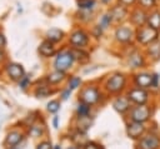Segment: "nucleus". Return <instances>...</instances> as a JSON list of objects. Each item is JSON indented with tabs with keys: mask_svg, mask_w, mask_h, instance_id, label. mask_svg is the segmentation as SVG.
Returning <instances> with one entry per match:
<instances>
[{
	"mask_svg": "<svg viewBox=\"0 0 160 149\" xmlns=\"http://www.w3.org/2000/svg\"><path fill=\"white\" fill-rule=\"evenodd\" d=\"M66 149H79V145H76V144H71V145H69Z\"/></svg>",
	"mask_w": 160,
	"mask_h": 149,
	"instance_id": "a18cd8bd",
	"label": "nucleus"
},
{
	"mask_svg": "<svg viewBox=\"0 0 160 149\" xmlns=\"http://www.w3.org/2000/svg\"><path fill=\"white\" fill-rule=\"evenodd\" d=\"M24 133L21 130H18V129H14V130H10L6 136H5V145L8 148H14V146H18L21 140L24 139Z\"/></svg>",
	"mask_w": 160,
	"mask_h": 149,
	"instance_id": "aec40b11",
	"label": "nucleus"
},
{
	"mask_svg": "<svg viewBox=\"0 0 160 149\" xmlns=\"http://www.w3.org/2000/svg\"><path fill=\"white\" fill-rule=\"evenodd\" d=\"M90 41H91L90 31L86 30L84 26H75L68 36V45L70 48L88 49Z\"/></svg>",
	"mask_w": 160,
	"mask_h": 149,
	"instance_id": "f03ea898",
	"label": "nucleus"
},
{
	"mask_svg": "<svg viewBox=\"0 0 160 149\" xmlns=\"http://www.w3.org/2000/svg\"><path fill=\"white\" fill-rule=\"evenodd\" d=\"M8 60V54L5 49H0V64H5Z\"/></svg>",
	"mask_w": 160,
	"mask_h": 149,
	"instance_id": "a19ab883",
	"label": "nucleus"
},
{
	"mask_svg": "<svg viewBox=\"0 0 160 149\" xmlns=\"http://www.w3.org/2000/svg\"><path fill=\"white\" fill-rule=\"evenodd\" d=\"M112 39L115 43L121 44V45L135 43V28L126 23L115 25Z\"/></svg>",
	"mask_w": 160,
	"mask_h": 149,
	"instance_id": "39448f33",
	"label": "nucleus"
},
{
	"mask_svg": "<svg viewBox=\"0 0 160 149\" xmlns=\"http://www.w3.org/2000/svg\"><path fill=\"white\" fill-rule=\"evenodd\" d=\"M108 11L110 13L111 18H112V23L114 25H119V24H124L129 20V11L130 9L119 4V3H114L112 5H110V8L108 9Z\"/></svg>",
	"mask_w": 160,
	"mask_h": 149,
	"instance_id": "9d476101",
	"label": "nucleus"
},
{
	"mask_svg": "<svg viewBox=\"0 0 160 149\" xmlns=\"http://www.w3.org/2000/svg\"><path fill=\"white\" fill-rule=\"evenodd\" d=\"M111 105H112L114 110L118 111V113L121 114V115H126L128 111L130 110V108L132 106L131 101L128 99V96H126L125 94H119V95H116V96L112 99Z\"/></svg>",
	"mask_w": 160,
	"mask_h": 149,
	"instance_id": "2eb2a0df",
	"label": "nucleus"
},
{
	"mask_svg": "<svg viewBox=\"0 0 160 149\" xmlns=\"http://www.w3.org/2000/svg\"><path fill=\"white\" fill-rule=\"evenodd\" d=\"M18 85L21 90H28L30 86H31V76L29 74H25L19 81H18Z\"/></svg>",
	"mask_w": 160,
	"mask_h": 149,
	"instance_id": "f704fd0d",
	"label": "nucleus"
},
{
	"mask_svg": "<svg viewBox=\"0 0 160 149\" xmlns=\"http://www.w3.org/2000/svg\"><path fill=\"white\" fill-rule=\"evenodd\" d=\"M154 111L152 106L149 104H140V105H132L130 110L128 111L126 116L128 120L132 121H140V123H146L151 119Z\"/></svg>",
	"mask_w": 160,
	"mask_h": 149,
	"instance_id": "0eeeda50",
	"label": "nucleus"
},
{
	"mask_svg": "<svg viewBox=\"0 0 160 149\" xmlns=\"http://www.w3.org/2000/svg\"><path fill=\"white\" fill-rule=\"evenodd\" d=\"M65 38H66L65 31L61 30V29H58V28H51V29L46 30V33L44 34V39H48V40H50L51 43H54L56 45L62 43Z\"/></svg>",
	"mask_w": 160,
	"mask_h": 149,
	"instance_id": "412c9836",
	"label": "nucleus"
},
{
	"mask_svg": "<svg viewBox=\"0 0 160 149\" xmlns=\"http://www.w3.org/2000/svg\"><path fill=\"white\" fill-rule=\"evenodd\" d=\"M99 0H76V6L78 10H84V11H94L98 6Z\"/></svg>",
	"mask_w": 160,
	"mask_h": 149,
	"instance_id": "bb28decb",
	"label": "nucleus"
},
{
	"mask_svg": "<svg viewBox=\"0 0 160 149\" xmlns=\"http://www.w3.org/2000/svg\"><path fill=\"white\" fill-rule=\"evenodd\" d=\"M74 64H75V60H74L70 46H62L61 49L58 50L56 55L54 56L52 69L68 73L74 66Z\"/></svg>",
	"mask_w": 160,
	"mask_h": 149,
	"instance_id": "7ed1b4c3",
	"label": "nucleus"
},
{
	"mask_svg": "<svg viewBox=\"0 0 160 149\" xmlns=\"http://www.w3.org/2000/svg\"><path fill=\"white\" fill-rule=\"evenodd\" d=\"M45 79H46V81H48L49 85L55 86V85H59L60 83H62L64 80H66V79H68V74H66L65 71L52 69L50 73L46 74Z\"/></svg>",
	"mask_w": 160,
	"mask_h": 149,
	"instance_id": "4be33fe9",
	"label": "nucleus"
},
{
	"mask_svg": "<svg viewBox=\"0 0 160 149\" xmlns=\"http://www.w3.org/2000/svg\"><path fill=\"white\" fill-rule=\"evenodd\" d=\"M144 53L148 58V61L158 63L160 61V40H156L144 48Z\"/></svg>",
	"mask_w": 160,
	"mask_h": 149,
	"instance_id": "a211bd4d",
	"label": "nucleus"
},
{
	"mask_svg": "<svg viewBox=\"0 0 160 149\" xmlns=\"http://www.w3.org/2000/svg\"><path fill=\"white\" fill-rule=\"evenodd\" d=\"M146 18H148V11L142 8H140L139 5H135V6L130 8L128 23L136 29V28H140L146 24Z\"/></svg>",
	"mask_w": 160,
	"mask_h": 149,
	"instance_id": "f8f14e48",
	"label": "nucleus"
},
{
	"mask_svg": "<svg viewBox=\"0 0 160 149\" xmlns=\"http://www.w3.org/2000/svg\"><path fill=\"white\" fill-rule=\"evenodd\" d=\"M46 131V126L44 123H40L39 120H36L35 123H32L30 126H29V130H28V134L31 136V138H41Z\"/></svg>",
	"mask_w": 160,
	"mask_h": 149,
	"instance_id": "393cba45",
	"label": "nucleus"
},
{
	"mask_svg": "<svg viewBox=\"0 0 160 149\" xmlns=\"http://www.w3.org/2000/svg\"><path fill=\"white\" fill-rule=\"evenodd\" d=\"M58 50H59V49H58L56 44L51 43V41L48 40V39H42V40L40 41V44H39V46H38V53H39V55H40L41 58H44V59L54 58V56L56 55Z\"/></svg>",
	"mask_w": 160,
	"mask_h": 149,
	"instance_id": "dca6fc26",
	"label": "nucleus"
},
{
	"mask_svg": "<svg viewBox=\"0 0 160 149\" xmlns=\"http://www.w3.org/2000/svg\"><path fill=\"white\" fill-rule=\"evenodd\" d=\"M98 24L104 29V30H108V29H110L112 25H114V23H112V18H111V15H110V13L106 10L105 13H102L100 16H99V21H98Z\"/></svg>",
	"mask_w": 160,
	"mask_h": 149,
	"instance_id": "cd10ccee",
	"label": "nucleus"
},
{
	"mask_svg": "<svg viewBox=\"0 0 160 149\" xmlns=\"http://www.w3.org/2000/svg\"><path fill=\"white\" fill-rule=\"evenodd\" d=\"M79 100L84 101L86 104H90L91 106L96 105L98 103H100L102 95H101V90L96 84H88L85 86H82L78 94Z\"/></svg>",
	"mask_w": 160,
	"mask_h": 149,
	"instance_id": "423d86ee",
	"label": "nucleus"
},
{
	"mask_svg": "<svg viewBox=\"0 0 160 149\" xmlns=\"http://www.w3.org/2000/svg\"><path fill=\"white\" fill-rule=\"evenodd\" d=\"M114 1H116V0H99V3H100L101 5H104V6L112 5V4H114Z\"/></svg>",
	"mask_w": 160,
	"mask_h": 149,
	"instance_id": "c03bdc74",
	"label": "nucleus"
},
{
	"mask_svg": "<svg viewBox=\"0 0 160 149\" xmlns=\"http://www.w3.org/2000/svg\"><path fill=\"white\" fill-rule=\"evenodd\" d=\"M126 63H128V66L130 69H134V70H140L142 68H145V65L148 64V58L144 53V49H135L131 54H129L126 56Z\"/></svg>",
	"mask_w": 160,
	"mask_h": 149,
	"instance_id": "9b49d317",
	"label": "nucleus"
},
{
	"mask_svg": "<svg viewBox=\"0 0 160 149\" xmlns=\"http://www.w3.org/2000/svg\"><path fill=\"white\" fill-rule=\"evenodd\" d=\"M125 95L131 101L132 105H140V104H148L150 100V91L148 89H142L139 86H132L126 90Z\"/></svg>",
	"mask_w": 160,
	"mask_h": 149,
	"instance_id": "6e6552de",
	"label": "nucleus"
},
{
	"mask_svg": "<svg viewBox=\"0 0 160 149\" xmlns=\"http://www.w3.org/2000/svg\"><path fill=\"white\" fill-rule=\"evenodd\" d=\"M5 46H6V36L0 30V49H5Z\"/></svg>",
	"mask_w": 160,
	"mask_h": 149,
	"instance_id": "79ce46f5",
	"label": "nucleus"
},
{
	"mask_svg": "<svg viewBox=\"0 0 160 149\" xmlns=\"http://www.w3.org/2000/svg\"><path fill=\"white\" fill-rule=\"evenodd\" d=\"M35 149H52V144L50 140H41L40 143L36 144Z\"/></svg>",
	"mask_w": 160,
	"mask_h": 149,
	"instance_id": "4c0bfd02",
	"label": "nucleus"
},
{
	"mask_svg": "<svg viewBox=\"0 0 160 149\" xmlns=\"http://www.w3.org/2000/svg\"><path fill=\"white\" fill-rule=\"evenodd\" d=\"M76 130L79 131H82V133H86L90 128H91V119L90 116H85V118H76Z\"/></svg>",
	"mask_w": 160,
	"mask_h": 149,
	"instance_id": "c85d7f7f",
	"label": "nucleus"
},
{
	"mask_svg": "<svg viewBox=\"0 0 160 149\" xmlns=\"http://www.w3.org/2000/svg\"><path fill=\"white\" fill-rule=\"evenodd\" d=\"M116 3H119V4H121V5H124V6L130 9V8H132V6H135L138 4V0H116Z\"/></svg>",
	"mask_w": 160,
	"mask_h": 149,
	"instance_id": "ea45409f",
	"label": "nucleus"
},
{
	"mask_svg": "<svg viewBox=\"0 0 160 149\" xmlns=\"http://www.w3.org/2000/svg\"><path fill=\"white\" fill-rule=\"evenodd\" d=\"M160 89V75L158 73H152L151 75V88L150 90H159Z\"/></svg>",
	"mask_w": 160,
	"mask_h": 149,
	"instance_id": "c9c22d12",
	"label": "nucleus"
},
{
	"mask_svg": "<svg viewBox=\"0 0 160 149\" xmlns=\"http://www.w3.org/2000/svg\"><path fill=\"white\" fill-rule=\"evenodd\" d=\"M60 108H61V103H60V100H58V99H52V100H50V101L46 104V110H48L50 114H56V113L60 110Z\"/></svg>",
	"mask_w": 160,
	"mask_h": 149,
	"instance_id": "72a5a7b5",
	"label": "nucleus"
},
{
	"mask_svg": "<svg viewBox=\"0 0 160 149\" xmlns=\"http://www.w3.org/2000/svg\"><path fill=\"white\" fill-rule=\"evenodd\" d=\"M104 33H105V30H104L99 24H94V25L91 26V29H90V36L94 38L95 40H100V39L102 38Z\"/></svg>",
	"mask_w": 160,
	"mask_h": 149,
	"instance_id": "2f4dec72",
	"label": "nucleus"
},
{
	"mask_svg": "<svg viewBox=\"0 0 160 149\" xmlns=\"http://www.w3.org/2000/svg\"><path fill=\"white\" fill-rule=\"evenodd\" d=\"M136 149H160V135L146 131L136 140Z\"/></svg>",
	"mask_w": 160,
	"mask_h": 149,
	"instance_id": "1a4fd4ad",
	"label": "nucleus"
},
{
	"mask_svg": "<svg viewBox=\"0 0 160 149\" xmlns=\"http://www.w3.org/2000/svg\"><path fill=\"white\" fill-rule=\"evenodd\" d=\"M9 149H19V148H16V146H14V148H9Z\"/></svg>",
	"mask_w": 160,
	"mask_h": 149,
	"instance_id": "de8ad7c7",
	"label": "nucleus"
},
{
	"mask_svg": "<svg viewBox=\"0 0 160 149\" xmlns=\"http://www.w3.org/2000/svg\"><path fill=\"white\" fill-rule=\"evenodd\" d=\"M151 75H152V73H149L145 70L138 71L132 75V83L135 86L149 90L151 88Z\"/></svg>",
	"mask_w": 160,
	"mask_h": 149,
	"instance_id": "f3484780",
	"label": "nucleus"
},
{
	"mask_svg": "<svg viewBox=\"0 0 160 149\" xmlns=\"http://www.w3.org/2000/svg\"><path fill=\"white\" fill-rule=\"evenodd\" d=\"M81 84H82V80H81V78L78 76V75H70V76H68V79H66V86H68L69 89H71V90L79 89V88L81 86Z\"/></svg>",
	"mask_w": 160,
	"mask_h": 149,
	"instance_id": "7c9ffc66",
	"label": "nucleus"
},
{
	"mask_svg": "<svg viewBox=\"0 0 160 149\" xmlns=\"http://www.w3.org/2000/svg\"><path fill=\"white\" fill-rule=\"evenodd\" d=\"M52 149H61V145L60 144H55V145H52Z\"/></svg>",
	"mask_w": 160,
	"mask_h": 149,
	"instance_id": "49530a36",
	"label": "nucleus"
},
{
	"mask_svg": "<svg viewBox=\"0 0 160 149\" xmlns=\"http://www.w3.org/2000/svg\"><path fill=\"white\" fill-rule=\"evenodd\" d=\"M100 148H101V145L98 144V143L94 141V140H88V141L84 143L82 146H81V149H100Z\"/></svg>",
	"mask_w": 160,
	"mask_h": 149,
	"instance_id": "e433bc0d",
	"label": "nucleus"
},
{
	"mask_svg": "<svg viewBox=\"0 0 160 149\" xmlns=\"http://www.w3.org/2000/svg\"><path fill=\"white\" fill-rule=\"evenodd\" d=\"M59 121H60V116L58 114H54V116L51 119V123H52V126L55 129H59Z\"/></svg>",
	"mask_w": 160,
	"mask_h": 149,
	"instance_id": "37998d69",
	"label": "nucleus"
},
{
	"mask_svg": "<svg viewBox=\"0 0 160 149\" xmlns=\"http://www.w3.org/2000/svg\"><path fill=\"white\" fill-rule=\"evenodd\" d=\"M4 71L10 80L16 83L26 74L25 68L20 63H15V61H6L4 64Z\"/></svg>",
	"mask_w": 160,
	"mask_h": 149,
	"instance_id": "ddd939ff",
	"label": "nucleus"
},
{
	"mask_svg": "<svg viewBox=\"0 0 160 149\" xmlns=\"http://www.w3.org/2000/svg\"><path fill=\"white\" fill-rule=\"evenodd\" d=\"M71 93H72L71 89H69L68 86L64 88V89L60 91V99H61V100H68V99L71 96Z\"/></svg>",
	"mask_w": 160,
	"mask_h": 149,
	"instance_id": "58836bf2",
	"label": "nucleus"
},
{
	"mask_svg": "<svg viewBox=\"0 0 160 149\" xmlns=\"http://www.w3.org/2000/svg\"><path fill=\"white\" fill-rule=\"evenodd\" d=\"M75 63H79L80 65H86L90 61V53L88 49H76V48H70Z\"/></svg>",
	"mask_w": 160,
	"mask_h": 149,
	"instance_id": "5701e85b",
	"label": "nucleus"
},
{
	"mask_svg": "<svg viewBox=\"0 0 160 149\" xmlns=\"http://www.w3.org/2000/svg\"><path fill=\"white\" fill-rule=\"evenodd\" d=\"M125 130H126V135H128L130 139L135 140V141L148 131L145 123L132 121V120H128V121H126V124H125Z\"/></svg>",
	"mask_w": 160,
	"mask_h": 149,
	"instance_id": "4468645a",
	"label": "nucleus"
},
{
	"mask_svg": "<svg viewBox=\"0 0 160 149\" xmlns=\"http://www.w3.org/2000/svg\"><path fill=\"white\" fill-rule=\"evenodd\" d=\"M126 84H128L126 75L124 73L115 71L106 78L104 83V90L106 91V94L119 95L126 89Z\"/></svg>",
	"mask_w": 160,
	"mask_h": 149,
	"instance_id": "f257e3e1",
	"label": "nucleus"
},
{
	"mask_svg": "<svg viewBox=\"0 0 160 149\" xmlns=\"http://www.w3.org/2000/svg\"><path fill=\"white\" fill-rule=\"evenodd\" d=\"M140 8L145 9L146 11H150L158 6V0H138V4Z\"/></svg>",
	"mask_w": 160,
	"mask_h": 149,
	"instance_id": "473e14b6",
	"label": "nucleus"
},
{
	"mask_svg": "<svg viewBox=\"0 0 160 149\" xmlns=\"http://www.w3.org/2000/svg\"><path fill=\"white\" fill-rule=\"evenodd\" d=\"M92 15L94 11H84V10H78L75 14V19L80 23V24H88L92 20Z\"/></svg>",
	"mask_w": 160,
	"mask_h": 149,
	"instance_id": "c756f323",
	"label": "nucleus"
},
{
	"mask_svg": "<svg viewBox=\"0 0 160 149\" xmlns=\"http://www.w3.org/2000/svg\"><path fill=\"white\" fill-rule=\"evenodd\" d=\"M159 36H160V33L146 24L135 29V43L142 49L149 44L159 40Z\"/></svg>",
	"mask_w": 160,
	"mask_h": 149,
	"instance_id": "20e7f679",
	"label": "nucleus"
},
{
	"mask_svg": "<svg viewBox=\"0 0 160 149\" xmlns=\"http://www.w3.org/2000/svg\"><path fill=\"white\" fill-rule=\"evenodd\" d=\"M51 88H52V86L49 85L48 81H46V79L44 78V79H41V83H40V80H39L38 84L35 85L34 95H35L36 98H48V96H50L51 94L55 93V90H52Z\"/></svg>",
	"mask_w": 160,
	"mask_h": 149,
	"instance_id": "6ab92c4d",
	"label": "nucleus"
},
{
	"mask_svg": "<svg viewBox=\"0 0 160 149\" xmlns=\"http://www.w3.org/2000/svg\"><path fill=\"white\" fill-rule=\"evenodd\" d=\"M100 149H105V148H104V146H101V148H100Z\"/></svg>",
	"mask_w": 160,
	"mask_h": 149,
	"instance_id": "09e8293b",
	"label": "nucleus"
},
{
	"mask_svg": "<svg viewBox=\"0 0 160 149\" xmlns=\"http://www.w3.org/2000/svg\"><path fill=\"white\" fill-rule=\"evenodd\" d=\"M146 25H149L150 28H152L160 33V10L158 8L148 11Z\"/></svg>",
	"mask_w": 160,
	"mask_h": 149,
	"instance_id": "b1692460",
	"label": "nucleus"
},
{
	"mask_svg": "<svg viewBox=\"0 0 160 149\" xmlns=\"http://www.w3.org/2000/svg\"><path fill=\"white\" fill-rule=\"evenodd\" d=\"M91 110H92V106L90 104H86L84 101H78V105H76V109H75V114H76V118H85V116H90L91 114Z\"/></svg>",
	"mask_w": 160,
	"mask_h": 149,
	"instance_id": "a878e982",
	"label": "nucleus"
}]
</instances>
